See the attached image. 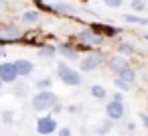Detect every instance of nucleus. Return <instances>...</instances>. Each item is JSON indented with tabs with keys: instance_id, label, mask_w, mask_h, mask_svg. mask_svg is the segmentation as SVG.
<instances>
[{
	"instance_id": "f257e3e1",
	"label": "nucleus",
	"mask_w": 148,
	"mask_h": 136,
	"mask_svg": "<svg viewBox=\"0 0 148 136\" xmlns=\"http://www.w3.org/2000/svg\"><path fill=\"white\" fill-rule=\"evenodd\" d=\"M57 102H59V98L51 89H37V93L31 100V106L35 112H47V110H53V106Z\"/></svg>"
},
{
	"instance_id": "f03ea898",
	"label": "nucleus",
	"mask_w": 148,
	"mask_h": 136,
	"mask_svg": "<svg viewBox=\"0 0 148 136\" xmlns=\"http://www.w3.org/2000/svg\"><path fill=\"white\" fill-rule=\"evenodd\" d=\"M57 77H59L65 85H73V87L81 85V73H79L77 69L69 67L65 61H59V63H57Z\"/></svg>"
},
{
	"instance_id": "7ed1b4c3",
	"label": "nucleus",
	"mask_w": 148,
	"mask_h": 136,
	"mask_svg": "<svg viewBox=\"0 0 148 136\" xmlns=\"http://www.w3.org/2000/svg\"><path fill=\"white\" fill-rule=\"evenodd\" d=\"M106 116L110 118V120H122L124 116H126V108H124V102L122 100H110L108 104H106Z\"/></svg>"
},
{
	"instance_id": "20e7f679",
	"label": "nucleus",
	"mask_w": 148,
	"mask_h": 136,
	"mask_svg": "<svg viewBox=\"0 0 148 136\" xmlns=\"http://www.w3.org/2000/svg\"><path fill=\"white\" fill-rule=\"evenodd\" d=\"M57 128H59V124H57V120H55L53 116H41V118L37 120V132L43 134V136L55 134Z\"/></svg>"
},
{
	"instance_id": "39448f33",
	"label": "nucleus",
	"mask_w": 148,
	"mask_h": 136,
	"mask_svg": "<svg viewBox=\"0 0 148 136\" xmlns=\"http://www.w3.org/2000/svg\"><path fill=\"white\" fill-rule=\"evenodd\" d=\"M101 63H103V53L101 51H91V53H87V57L81 59V69L83 71H93Z\"/></svg>"
},
{
	"instance_id": "423d86ee",
	"label": "nucleus",
	"mask_w": 148,
	"mask_h": 136,
	"mask_svg": "<svg viewBox=\"0 0 148 136\" xmlns=\"http://www.w3.org/2000/svg\"><path fill=\"white\" fill-rule=\"evenodd\" d=\"M77 37H79V41H81L83 45H87V47H97V45L103 43V37L97 35L93 29H83Z\"/></svg>"
},
{
	"instance_id": "0eeeda50",
	"label": "nucleus",
	"mask_w": 148,
	"mask_h": 136,
	"mask_svg": "<svg viewBox=\"0 0 148 136\" xmlns=\"http://www.w3.org/2000/svg\"><path fill=\"white\" fill-rule=\"evenodd\" d=\"M0 79L2 83H14L18 79V73L14 69V63H0Z\"/></svg>"
},
{
	"instance_id": "6e6552de",
	"label": "nucleus",
	"mask_w": 148,
	"mask_h": 136,
	"mask_svg": "<svg viewBox=\"0 0 148 136\" xmlns=\"http://www.w3.org/2000/svg\"><path fill=\"white\" fill-rule=\"evenodd\" d=\"M14 69H16L18 77H27V75H31V73L35 71V65H33V61H29V59H16V61H14Z\"/></svg>"
},
{
	"instance_id": "1a4fd4ad",
	"label": "nucleus",
	"mask_w": 148,
	"mask_h": 136,
	"mask_svg": "<svg viewBox=\"0 0 148 136\" xmlns=\"http://www.w3.org/2000/svg\"><path fill=\"white\" fill-rule=\"evenodd\" d=\"M89 29H93L97 35L101 37H116L118 35V29L116 27H110V25H91Z\"/></svg>"
},
{
	"instance_id": "9d476101",
	"label": "nucleus",
	"mask_w": 148,
	"mask_h": 136,
	"mask_svg": "<svg viewBox=\"0 0 148 136\" xmlns=\"http://www.w3.org/2000/svg\"><path fill=\"white\" fill-rule=\"evenodd\" d=\"M128 65V61H126V57L124 55H116V57H112L110 61H108V67H110V71H114V73H118L122 67H126Z\"/></svg>"
},
{
	"instance_id": "9b49d317",
	"label": "nucleus",
	"mask_w": 148,
	"mask_h": 136,
	"mask_svg": "<svg viewBox=\"0 0 148 136\" xmlns=\"http://www.w3.org/2000/svg\"><path fill=\"white\" fill-rule=\"evenodd\" d=\"M112 128H114V120H110V118L106 116V120H99V122L95 124L93 132H95V134H99V136H103V134H108Z\"/></svg>"
},
{
	"instance_id": "f8f14e48",
	"label": "nucleus",
	"mask_w": 148,
	"mask_h": 136,
	"mask_svg": "<svg viewBox=\"0 0 148 136\" xmlns=\"http://www.w3.org/2000/svg\"><path fill=\"white\" fill-rule=\"evenodd\" d=\"M116 75H118L120 79H124V81H128V83H132V81L136 79V71H134V69H132L130 65H126V67H122V69H120V71H118Z\"/></svg>"
},
{
	"instance_id": "ddd939ff",
	"label": "nucleus",
	"mask_w": 148,
	"mask_h": 136,
	"mask_svg": "<svg viewBox=\"0 0 148 136\" xmlns=\"http://www.w3.org/2000/svg\"><path fill=\"white\" fill-rule=\"evenodd\" d=\"M39 19H41L39 10H27V12H23V16H21L23 25H35V23H39Z\"/></svg>"
},
{
	"instance_id": "4468645a",
	"label": "nucleus",
	"mask_w": 148,
	"mask_h": 136,
	"mask_svg": "<svg viewBox=\"0 0 148 136\" xmlns=\"http://www.w3.org/2000/svg\"><path fill=\"white\" fill-rule=\"evenodd\" d=\"M57 53H61L65 59H77V51L71 45H59L57 47Z\"/></svg>"
},
{
	"instance_id": "2eb2a0df",
	"label": "nucleus",
	"mask_w": 148,
	"mask_h": 136,
	"mask_svg": "<svg viewBox=\"0 0 148 136\" xmlns=\"http://www.w3.org/2000/svg\"><path fill=\"white\" fill-rule=\"evenodd\" d=\"M55 12H65V14H77V8H73V6H69V4H65V2H55L53 6H51Z\"/></svg>"
},
{
	"instance_id": "dca6fc26",
	"label": "nucleus",
	"mask_w": 148,
	"mask_h": 136,
	"mask_svg": "<svg viewBox=\"0 0 148 136\" xmlns=\"http://www.w3.org/2000/svg\"><path fill=\"white\" fill-rule=\"evenodd\" d=\"M89 91H91V95H93L95 100H103V98L108 95V89H106L103 85H99V83H93V85L89 87Z\"/></svg>"
},
{
	"instance_id": "f3484780",
	"label": "nucleus",
	"mask_w": 148,
	"mask_h": 136,
	"mask_svg": "<svg viewBox=\"0 0 148 136\" xmlns=\"http://www.w3.org/2000/svg\"><path fill=\"white\" fill-rule=\"evenodd\" d=\"M134 53H136V47L134 45H130V43H120L118 45V55L128 57V55H134Z\"/></svg>"
},
{
	"instance_id": "a211bd4d",
	"label": "nucleus",
	"mask_w": 148,
	"mask_h": 136,
	"mask_svg": "<svg viewBox=\"0 0 148 136\" xmlns=\"http://www.w3.org/2000/svg\"><path fill=\"white\" fill-rule=\"evenodd\" d=\"M126 23H134V25H148V19H142L138 14H124L122 16Z\"/></svg>"
},
{
	"instance_id": "6ab92c4d",
	"label": "nucleus",
	"mask_w": 148,
	"mask_h": 136,
	"mask_svg": "<svg viewBox=\"0 0 148 136\" xmlns=\"http://www.w3.org/2000/svg\"><path fill=\"white\" fill-rule=\"evenodd\" d=\"M51 85H53V79L51 77H41V79L35 81V87L37 89H51Z\"/></svg>"
},
{
	"instance_id": "aec40b11",
	"label": "nucleus",
	"mask_w": 148,
	"mask_h": 136,
	"mask_svg": "<svg viewBox=\"0 0 148 136\" xmlns=\"http://www.w3.org/2000/svg\"><path fill=\"white\" fill-rule=\"evenodd\" d=\"M55 53H57L55 47H41L39 57H43V59H51V57H55Z\"/></svg>"
},
{
	"instance_id": "412c9836",
	"label": "nucleus",
	"mask_w": 148,
	"mask_h": 136,
	"mask_svg": "<svg viewBox=\"0 0 148 136\" xmlns=\"http://www.w3.org/2000/svg\"><path fill=\"white\" fill-rule=\"evenodd\" d=\"M130 6H132V10H134V12H142V10L146 8L144 0H132V2H130Z\"/></svg>"
},
{
	"instance_id": "4be33fe9",
	"label": "nucleus",
	"mask_w": 148,
	"mask_h": 136,
	"mask_svg": "<svg viewBox=\"0 0 148 136\" xmlns=\"http://www.w3.org/2000/svg\"><path fill=\"white\" fill-rule=\"evenodd\" d=\"M114 83H116V87H118V89H122V91H128V89H130V83H128V81H124V79H120V77H116V81H114Z\"/></svg>"
},
{
	"instance_id": "5701e85b",
	"label": "nucleus",
	"mask_w": 148,
	"mask_h": 136,
	"mask_svg": "<svg viewBox=\"0 0 148 136\" xmlns=\"http://www.w3.org/2000/svg\"><path fill=\"white\" fill-rule=\"evenodd\" d=\"M103 4H106L108 8H120V6L124 4V0H103Z\"/></svg>"
},
{
	"instance_id": "b1692460",
	"label": "nucleus",
	"mask_w": 148,
	"mask_h": 136,
	"mask_svg": "<svg viewBox=\"0 0 148 136\" xmlns=\"http://www.w3.org/2000/svg\"><path fill=\"white\" fill-rule=\"evenodd\" d=\"M2 122H4V124H12V122H14V114H12L10 110H8V112H2Z\"/></svg>"
},
{
	"instance_id": "393cba45",
	"label": "nucleus",
	"mask_w": 148,
	"mask_h": 136,
	"mask_svg": "<svg viewBox=\"0 0 148 136\" xmlns=\"http://www.w3.org/2000/svg\"><path fill=\"white\" fill-rule=\"evenodd\" d=\"M57 136H71L69 128H57Z\"/></svg>"
},
{
	"instance_id": "a878e982",
	"label": "nucleus",
	"mask_w": 148,
	"mask_h": 136,
	"mask_svg": "<svg viewBox=\"0 0 148 136\" xmlns=\"http://www.w3.org/2000/svg\"><path fill=\"white\" fill-rule=\"evenodd\" d=\"M140 120H142V124L148 128V114H140Z\"/></svg>"
},
{
	"instance_id": "bb28decb",
	"label": "nucleus",
	"mask_w": 148,
	"mask_h": 136,
	"mask_svg": "<svg viewBox=\"0 0 148 136\" xmlns=\"http://www.w3.org/2000/svg\"><path fill=\"white\" fill-rule=\"evenodd\" d=\"M16 93H18V95H25V93H27V85H23V87H16Z\"/></svg>"
},
{
	"instance_id": "cd10ccee",
	"label": "nucleus",
	"mask_w": 148,
	"mask_h": 136,
	"mask_svg": "<svg viewBox=\"0 0 148 136\" xmlns=\"http://www.w3.org/2000/svg\"><path fill=\"white\" fill-rule=\"evenodd\" d=\"M142 39H144V41L148 43V33H144V35H142Z\"/></svg>"
},
{
	"instance_id": "c85d7f7f",
	"label": "nucleus",
	"mask_w": 148,
	"mask_h": 136,
	"mask_svg": "<svg viewBox=\"0 0 148 136\" xmlns=\"http://www.w3.org/2000/svg\"><path fill=\"white\" fill-rule=\"evenodd\" d=\"M4 57V49H0V59H2Z\"/></svg>"
},
{
	"instance_id": "c756f323",
	"label": "nucleus",
	"mask_w": 148,
	"mask_h": 136,
	"mask_svg": "<svg viewBox=\"0 0 148 136\" xmlns=\"http://www.w3.org/2000/svg\"><path fill=\"white\" fill-rule=\"evenodd\" d=\"M0 89H2V79H0Z\"/></svg>"
},
{
	"instance_id": "7c9ffc66",
	"label": "nucleus",
	"mask_w": 148,
	"mask_h": 136,
	"mask_svg": "<svg viewBox=\"0 0 148 136\" xmlns=\"http://www.w3.org/2000/svg\"><path fill=\"white\" fill-rule=\"evenodd\" d=\"M0 2H4V0H0Z\"/></svg>"
}]
</instances>
